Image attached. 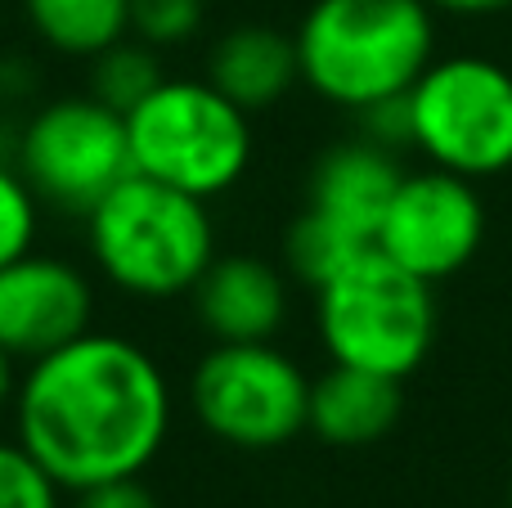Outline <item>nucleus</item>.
<instances>
[{"label":"nucleus","instance_id":"39448f33","mask_svg":"<svg viewBox=\"0 0 512 508\" xmlns=\"http://www.w3.org/2000/svg\"><path fill=\"white\" fill-rule=\"evenodd\" d=\"M126 135L140 176L203 203L230 194L252 167V113L230 104L207 77H162L126 113Z\"/></svg>","mask_w":512,"mask_h":508},{"label":"nucleus","instance_id":"20e7f679","mask_svg":"<svg viewBox=\"0 0 512 508\" xmlns=\"http://www.w3.org/2000/svg\"><path fill=\"white\" fill-rule=\"evenodd\" d=\"M315 324L333 365L405 383L436 342V297L427 279L409 275L373 243L315 288Z\"/></svg>","mask_w":512,"mask_h":508},{"label":"nucleus","instance_id":"423d86ee","mask_svg":"<svg viewBox=\"0 0 512 508\" xmlns=\"http://www.w3.org/2000/svg\"><path fill=\"white\" fill-rule=\"evenodd\" d=\"M414 149L432 167L486 180L512 167V72L477 54L432 59L409 86Z\"/></svg>","mask_w":512,"mask_h":508},{"label":"nucleus","instance_id":"1a4fd4ad","mask_svg":"<svg viewBox=\"0 0 512 508\" xmlns=\"http://www.w3.org/2000/svg\"><path fill=\"white\" fill-rule=\"evenodd\" d=\"M481 239H486V203L477 185L468 176L432 167L400 180L373 243L409 275L436 284L459 275L477 257Z\"/></svg>","mask_w":512,"mask_h":508},{"label":"nucleus","instance_id":"f3484780","mask_svg":"<svg viewBox=\"0 0 512 508\" xmlns=\"http://www.w3.org/2000/svg\"><path fill=\"white\" fill-rule=\"evenodd\" d=\"M158 86H162L158 50L144 41H126L122 36L117 45H108L104 54L90 59V95L122 117L131 113L140 99H149Z\"/></svg>","mask_w":512,"mask_h":508},{"label":"nucleus","instance_id":"393cba45","mask_svg":"<svg viewBox=\"0 0 512 508\" xmlns=\"http://www.w3.org/2000/svg\"><path fill=\"white\" fill-rule=\"evenodd\" d=\"M0 81H5V63H0Z\"/></svg>","mask_w":512,"mask_h":508},{"label":"nucleus","instance_id":"5701e85b","mask_svg":"<svg viewBox=\"0 0 512 508\" xmlns=\"http://www.w3.org/2000/svg\"><path fill=\"white\" fill-rule=\"evenodd\" d=\"M432 9L454 18H481V14H499V9H512V0H427Z\"/></svg>","mask_w":512,"mask_h":508},{"label":"nucleus","instance_id":"a211bd4d","mask_svg":"<svg viewBox=\"0 0 512 508\" xmlns=\"http://www.w3.org/2000/svg\"><path fill=\"white\" fill-rule=\"evenodd\" d=\"M207 0H131V36L153 50L185 45L203 32Z\"/></svg>","mask_w":512,"mask_h":508},{"label":"nucleus","instance_id":"4468645a","mask_svg":"<svg viewBox=\"0 0 512 508\" xmlns=\"http://www.w3.org/2000/svg\"><path fill=\"white\" fill-rule=\"evenodd\" d=\"M207 81L243 113L274 108L301 81L297 36L270 23H239L207 54Z\"/></svg>","mask_w":512,"mask_h":508},{"label":"nucleus","instance_id":"2eb2a0df","mask_svg":"<svg viewBox=\"0 0 512 508\" xmlns=\"http://www.w3.org/2000/svg\"><path fill=\"white\" fill-rule=\"evenodd\" d=\"M32 32L68 59H95L131 36V0H23Z\"/></svg>","mask_w":512,"mask_h":508},{"label":"nucleus","instance_id":"0eeeda50","mask_svg":"<svg viewBox=\"0 0 512 508\" xmlns=\"http://www.w3.org/2000/svg\"><path fill=\"white\" fill-rule=\"evenodd\" d=\"M189 410L234 450H279L306 432L310 378L274 342H216L189 374Z\"/></svg>","mask_w":512,"mask_h":508},{"label":"nucleus","instance_id":"9d476101","mask_svg":"<svg viewBox=\"0 0 512 508\" xmlns=\"http://www.w3.org/2000/svg\"><path fill=\"white\" fill-rule=\"evenodd\" d=\"M95 329V288L72 261L23 252L0 266V351L14 360L50 356Z\"/></svg>","mask_w":512,"mask_h":508},{"label":"nucleus","instance_id":"b1692460","mask_svg":"<svg viewBox=\"0 0 512 508\" xmlns=\"http://www.w3.org/2000/svg\"><path fill=\"white\" fill-rule=\"evenodd\" d=\"M18 360L9 351H0V414L14 410V392H18Z\"/></svg>","mask_w":512,"mask_h":508},{"label":"nucleus","instance_id":"f257e3e1","mask_svg":"<svg viewBox=\"0 0 512 508\" xmlns=\"http://www.w3.org/2000/svg\"><path fill=\"white\" fill-rule=\"evenodd\" d=\"M167 369L140 342L90 329L32 360L14 392V437L59 482L90 491L140 477L171 432Z\"/></svg>","mask_w":512,"mask_h":508},{"label":"nucleus","instance_id":"dca6fc26","mask_svg":"<svg viewBox=\"0 0 512 508\" xmlns=\"http://www.w3.org/2000/svg\"><path fill=\"white\" fill-rule=\"evenodd\" d=\"M364 248H373V243L355 239L351 230H342L337 221L319 216L315 207H301V216L288 225V234H283V261H288L292 275L310 288H324L328 279L351 266Z\"/></svg>","mask_w":512,"mask_h":508},{"label":"nucleus","instance_id":"7ed1b4c3","mask_svg":"<svg viewBox=\"0 0 512 508\" xmlns=\"http://www.w3.org/2000/svg\"><path fill=\"white\" fill-rule=\"evenodd\" d=\"M81 221L104 279L140 302L189 293L216 261V225L203 198L180 194L140 171L99 198Z\"/></svg>","mask_w":512,"mask_h":508},{"label":"nucleus","instance_id":"f03ea898","mask_svg":"<svg viewBox=\"0 0 512 508\" xmlns=\"http://www.w3.org/2000/svg\"><path fill=\"white\" fill-rule=\"evenodd\" d=\"M292 36L301 81L351 113L405 95L436 50L427 0H315Z\"/></svg>","mask_w":512,"mask_h":508},{"label":"nucleus","instance_id":"f8f14e48","mask_svg":"<svg viewBox=\"0 0 512 508\" xmlns=\"http://www.w3.org/2000/svg\"><path fill=\"white\" fill-rule=\"evenodd\" d=\"M400 180H405V171H400L396 153L355 135V140H342L319 153V162L310 167L306 207L351 230L355 239L373 243Z\"/></svg>","mask_w":512,"mask_h":508},{"label":"nucleus","instance_id":"4be33fe9","mask_svg":"<svg viewBox=\"0 0 512 508\" xmlns=\"http://www.w3.org/2000/svg\"><path fill=\"white\" fill-rule=\"evenodd\" d=\"M77 508H158V500H153V491L140 477H122V482L77 491Z\"/></svg>","mask_w":512,"mask_h":508},{"label":"nucleus","instance_id":"6e6552de","mask_svg":"<svg viewBox=\"0 0 512 508\" xmlns=\"http://www.w3.org/2000/svg\"><path fill=\"white\" fill-rule=\"evenodd\" d=\"M14 167L45 207L86 216L135 171L126 117L99 104L90 90L50 99L18 135Z\"/></svg>","mask_w":512,"mask_h":508},{"label":"nucleus","instance_id":"ddd939ff","mask_svg":"<svg viewBox=\"0 0 512 508\" xmlns=\"http://www.w3.org/2000/svg\"><path fill=\"white\" fill-rule=\"evenodd\" d=\"M405 414V392L400 378L373 374V369L333 365L310 383V414L306 428L315 432L324 446L337 450H360L382 441Z\"/></svg>","mask_w":512,"mask_h":508},{"label":"nucleus","instance_id":"aec40b11","mask_svg":"<svg viewBox=\"0 0 512 508\" xmlns=\"http://www.w3.org/2000/svg\"><path fill=\"white\" fill-rule=\"evenodd\" d=\"M0 508H59V482L27 455L18 437H0Z\"/></svg>","mask_w":512,"mask_h":508},{"label":"nucleus","instance_id":"9b49d317","mask_svg":"<svg viewBox=\"0 0 512 508\" xmlns=\"http://www.w3.org/2000/svg\"><path fill=\"white\" fill-rule=\"evenodd\" d=\"M194 315L212 342H274L288 320V279L248 252L216 257L194 288Z\"/></svg>","mask_w":512,"mask_h":508},{"label":"nucleus","instance_id":"6ab92c4d","mask_svg":"<svg viewBox=\"0 0 512 508\" xmlns=\"http://www.w3.org/2000/svg\"><path fill=\"white\" fill-rule=\"evenodd\" d=\"M41 230V198L23 180V171L0 162V266L32 252Z\"/></svg>","mask_w":512,"mask_h":508},{"label":"nucleus","instance_id":"a878e982","mask_svg":"<svg viewBox=\"0 0 512 508\" xmlns=\"http://www.w3.org/2000/svg\"><path fill=\"white\" fill-rule=\"evenodd\" d=\"M508 508H512V486H508Z\"/></svg>","mask_w":512,"mask_h":508},{"label":"nucleus","instance_id":"412c9836","mask_svg":"<svg viewBox=\"0 0 512 508\" xmlns=\"http://www.w3.org/2000/svg\"><path fill=\"white\" fill-rule=\"evenodd\" d=\"M360 135L382 149L400 153L414 144V113H409V90L405 95H391V99H378V104L360 108Z\"/></svg>","mask_w":512,"mask_h":508}]
</instances>
